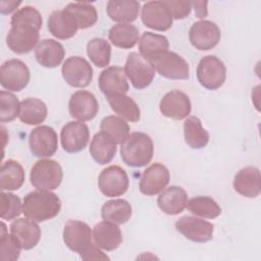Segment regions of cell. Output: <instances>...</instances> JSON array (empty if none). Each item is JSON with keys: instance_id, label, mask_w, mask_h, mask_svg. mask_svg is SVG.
<instances>
[{"instance_id": "obj_1", "label": "cell", "mask_w": 261, "mask_h": 261, "mask_svg": "<svg viewBox=\"0 0 261 261\" xmlns=\"http://www.w3.org/2000/svg\"><path fill=\"white\" fill-rule=\"evenodd\" d=\"M63 242L69 250L79 253L83 260H109V257L93 242V231L90 226L81 220H67L63 227Z\"/></svg>"}, {"instance_id": "obj_2", "label": "cell", "mask_w": 261, "mask_h": 261, "mask_svg": "<svg viewBox=\"0 0 261 261\" xmlns=\"http://www.w3.org/2000/svg\"><path fill=\"white\" fill-rule=\"evenodd\" d=\"M61 209L59 197L51 191L37 190L27 194L22 201V213L37 222L54 218Z\"/></svg>"}, {"instance_id": "obj_3", "label": "cell", "mask_w": 261, "mask_h": 261, "mask_svg": "<svg viewBox=\"0 0 261 261\" xmlns=\"http://www.w3.org/2000/svg\"><path fill=\"white\" fill-rule=\"evenodd\" d=\"M153 154V141L145 133H133L120 144L121 159L130 167H143L147 165L152 160Z\"/></svg>"}, {"instance_id": "obj_4", "label": "cell", "mask_w": 261, "mask_h": 261, "mask_svg": "<svg viewBox=\"0 0 261 261\" xmlns=\"http://www.w3.org/2000/svg\"><path fill=\"white\" fill-rule=\"evenodd\" d=\"M63 178L60 164L53 159H40L31 169L30 180L37 190L52 191L57 189Z\"/></svg>"}, {"instance_id": "obj_5", "label": "cell", "mask_w": 261, "mask_h": 261, "mask_svg": "<svg viewBox=\"0 0 261 261\" xmlns=\"http://www.w3.org/2000/svg\"><path fill=\"white\" fill-rule=\"evenodd\" d=\"M149 61L155 71L169 80H188L190 76L189 63L177 53L165 50L152 56Z\"/></svg>"}, {"instance_id": "obj_6", "label": "cell", "mask_w": 261, "mask_h": 261, "mask_svg": "<svg viewBox=\"0 0 261 261\" xmlns=\"http://www.w3.org/2000/svg\"><path fill=\"white\" fill-rule=\"evenodd\" d=\"M197 79L205 89L217 90L225 82L226 67L218 57L214 55L204 56L197 66Z\"/></svg>"}, {"instance_id": "obj_7", "label": "cell", "mask_w": 261, "mask_h": 261, "mask_svg": "<svg viewBox=\"0 0 261 261\" xmlns=\"http://www.w3.org/2000/svg\"><path fill=\"white\" fill-rule=\"evenodd\" d=\"M123 69L133 87L138 90L150 86L155 76V69L152 63L137 52H132L127 55Z\"/></svg>"}, {"instance_id": "obj_8", "label": "cell", "mask_w": 261, "mask_h": 261, "mask_svg": "<svg viewBox=\"0 0 261 261\" xmlns=\"http://www.w3.org/2000/svg\"><path fill=\"white\" fill-rule=\"evenodd\" d=\"M30 69L19 59H9L2 63L0 68L1 86L12 92L23 90L30 82Z\"/></svg>"}, {"instance_id": "obj_9", "label": "cell", "mask_w": 261, "mask_h": 261, "mask_svg": "<svg viewBox=\"0 0 261 261\" xmlns=\"http://www.w3.org/2000/svg\"><path fill=\"white\" fill-rule=\"evenodd\" d=\"M29 146L34 156L39 158L51 157L58 148L57 134L51 126H37L30 133Z\"/></svg>"}, {"instance_id": "obj_10", "label": "cell", "mask_w": 261, "mask_h": 261, "mask_svg": "<svg viewBox=\"0 0 261 261\" xmlns=\"http://www.w3.org/2000/svg\"><path fill=\"white\" fill-rule=\"evenodd\" d=\"M61 73L63 80L71 87L85 88L93 79V68L90 63L81 56H70L62 64Z\"/></svg>"}, {"instance_id": "obj_11", "label": "cell", "mask_w": 261, "mask_h": 261, "mask_svg": "<svg viewBox=\"0 0 261 261\" xmlns=\"http://www.w3.org/2000/svg\"><path fill=\"white\" fill-rule=\"evenodd\" d=\"M129 180L124 169L117 165L104 168L98 177V187L106 197H118L128 189Z\"/></svg>"}, {"instance_id": "obj_12", "label": "cell", "mask_w": 261, "mask_h": 261, "mask_svg": "<svg viewBox=\"0 0 261 261\" xmlns=\"http://www.w3.org/2000/svg\"><path fill=\"white\" fill-rule=\"evenodd\" d=\"M221 32L217 24L211 20H199L192 24L189 31L191 44L200 51L214 48L220 41Z\"/></svg>"}, {"instance_id": "obj_13", "label": "cell", "mask_w": 261, "mask_h": 261, "mask_svg": "<svg viewBox=\"0 0 261 261\" xmlns=\"http://www.w3.org/2000/svg\"><path fill=\"white\" fill-rule=\"evenodd\" d=\"M174 225L186 239L195 243H206L213 238L214 225L199 217L182 216Z\"/></svg>"}, {"instance_id": "obj_14", "label": "cell", "mask_w": 261, "mask_h": 261, "mask_svg": "<svg viewBox=\"0 0 261 261\" xmlns=\"http://www.w3.org/2000/svg\"><path fill=\"white\" fill-rule=\"evenodd\" d=\"M143 23L155 31L164 32L172 27L173 18L163 1H149L142 7Z\"/></svg>"}, {"instance_id": "obj_15", "label": "cell", "mask_w": 261, "mask_h": 261, "mask_svg": "<svg viewBox=\"0 0 261 261\" xmlns=\"http://www.w3.org/2000/svg\"><path fill=\"white\" fill-rule=\"evenodd\" d=\"M90 140V130L83 121H69L61 129L60 141L64 151L77 153L84 150Z\"/></svg>"}, {"instance_id": "obj_16", "label": "cell", "mask_w": 261, "mask_h": 261, "mask_svg": "<svg viewBox=\"0 0 261 261\" xmlns=\"http://www.w3.org/2000/svg\"><path fill=\"white\" fill-rule=\"evenodd\" d=\"M68 111L72 118L79 121H88L98 114L99 103L94 94L89 91L80 90L70 96Z\"/></svg>"}, {"instance_id": "obj_17", "label": "cell", "mask_w": 261, "mask_h": 261, "mask_svg": "<svg viewBox=\"0 0 261 261\" xmlns=\"http://www.w3.org/2000/svg\"><path fill=\"white\" fill-rule=\"evenodd\" d=\"M39 30L31 27H11L6 37L8 48L16 54L31 52L39 44Z\"/></svg>"}, {"instance_id": "obj_18", "label": "cell", "mask_w": 261, "mask_h": 261, "mask_svg": "<svg viewBox=\"0 0 261 261\" xmlns=\"http://www.w3.org/2000/svg\"><path fill=\"white\" fill-rule=\"evenodd\" d=\"M159 109L165 117L181 120L190 115L192 104L186 93L178 90H172L163 96L159 104Z\"/></svg>"}, {"instance_id": "obj_19", "label": "cell", "mask_w": 261, "mask_h": 261, "mask_svg": "<svg viewBox=\"0 0 261 261\" xmlns=\"http://www.w3.org/2000/svg\"><path fill=\"white\" fill-rule=\"evenodd\" d=\"M170 179L169 170L161 163H153L147 167L140 179V191L147 196H155L161 193Z\"/></svg>"}, {"instance_id": "obj_20", "label": "cell", "mask_w": 261, "mask_h": 261, "mask_svg": "<svg viewBox=\"0 0 261 261\" xmlns=\"http://www.w3.org/2000/svg\"><path fill=\"white\" fill-rule=\"evenodd\" d=\"M99 89L106 96L114 94H125L129 85L124 69L120 66L106 67L99 75Z\"/></svg>"}, {"instance_id": "obj_21", "label": "cell", "mask_w": 261, "mask_h": 261, "mask_svg": "<svg viewBox=\"0 0 261 261\" xmlns=\"http://www.w3.org/2000/svg\"><path fill=\"white\" fill-rule=\"evenodd\" d=\"M12 233L19 242L22 250H31L35 248L41 239V228L37 221L25 218H17L13 220L9 226Z\"/></svg>"}, {"instance_id": "obj_22", "label": "cell", "mask_w": 261, "mask_h": 261, "mask_svg": "<svg viewBox=\"0 0 261 261\" xmlns=\"http://www.w3.org/2000/svg\"><path fill=\"white\" fill-rule=\"evenodd\" d=\"M234 191L246 198H256L261 192V174L257 167L246 166L234 175Z\"/></svg>"}, {"instance_id": "obj_23", "label": "cell", "mask_w": 261, "mask_h": 261, "mask_svg": "<svg viewBox=\"0 0 261 261\" xmlns=\"http://www.w3.org/2000/svg\"><path fill=\"white\" fill-rule=\"evenodd\" d=\"M79 24L73 15L64 8L62 10L53 11L48 18V30L51 35L60 40L72 38L77 30Z\"/></svg>"}, {"instance_id": "obj_24", "label": "cell", "mask_w": 261, "mask_h": 261, "mask_svg": "<svg viewBox=\"0 0 261 261\" xmlns=\"http://www.w3.org/2000/svg\"><path fill=\"white\" fill-rule=\"evenodd\" d=\"M93 240L100 249L113 251L122 243V234L117 224L103 220L94 226Z\"/></svg>"}, {"instance_id": "obj_25", "label": "cell", "mask_w": 261, "mask_h": 261, "mask_svg": "<svg viewBox=\"0 0 261 261\" xmlns=\"http://www.w3.org/2000/svg\"><path fill=\"white\" fill-rule=\"evenodd\" d=\"M188 203L187 192L177 186L165 188L157 199L158 207L167 215H177L184 211Z\"/></svg>"}, {"instance_id": "obj_26", "label": "cell", "mask_w": 261, "mask_h": 261, "mask_svg": "<svg viewBox=\"0 0 261 261\" xmlns=\"http://www.w3.org/2000/svg\"><path fill=\"white\" fill-rule=\"evenodd\" d=\"M64 55L63 46L53 39L41 41L35 49V57L38 63L47 68H54L60 65Z\"/></svg>"}, {"instance_id": "obj_27", "label": "cell", "mask_w": 261, "mask_h": 261, "mask_svg": "<svg viewBox=\"0 0 261 261\" xmlns=\"http://www.w3.org/2000/svg\"><path fill=\"white\" fill-rule=\"evenodd\" d=\"M117 143L106 133H97L91 141L89 152L92 158L99 164L109 163L115 156Z\"/></svg>"}, {"instance_id": "obj_28", "label": "cell", "mask_w": 261, "mask_h": 261, "mask_svg": "<svg viewBox=\"0 0 261 261\" xmlns=\"http://www.w3.org/2000/svg\"><path fill=\"white\" fill-rule=\"evenodd\" d=\"M108 16L119 23H130L139 16L140 3L136 0H110L107 3Z\"/></svg>"}, {"instance_id": "obj_29", "label": "cell", "mask_w": 261, "mask_h": 261, "mask_svg": "<svg viewBox=\"0 0 261 261\" xmlns=\"http://www.w3.org/2000/svg\"><path fill=\"white\" fill-rule=\"evenodd\" d=\"M24 170L19 162L7 160L0 169V188L2 191H16L24 182Z\"/></svg>"}, {"instance_id": "obj_30", "label": "cell", "mask_w": 261, "mask_h": 261, "mask_svg": "<svg viewBox=\"0 0 261 261\" xmlns=\"http://www.w3.org/2000/svg\"><path fill=\"white\" fill-rule=\"evenodd\" d=\"M111 109L119 115V117L137 122L141 118V110L136 101L125 94H114L107 97Z\"/></svg>"}, {"instance_id": "obj_31", "label": "cell", "mask_w": 261, "mask_h": 261, "mask_svg": "<svg viewBox=\"0 0 261 261\" xmlns=\"http://www.w3.org/2000/svg\"><path fill=\"white\" fill-rule=\"evenodd\" d=\"M185 141L192 149H202L209 142V133L202 126L197 116H188L184 122Z\"/></svg>"}, {"instance_id": "obj_32", "label": "cell", "mask_w": 261, "mask_h": 261, "mask_svg": "<svg viewBox=\"0 0 261 261\" xmlns=\"http://www.w3.org/2000/svg\"><path fill=\"white\" fill-rule=\"evenodd\" d=\"M133 214L130 204L123 199H114L107 201L101 208V217L103 220L123 224L127 222Z\"/></svg>"}, {"instance_id": "obj_33", "label": "cell", "mask_w": 261, "mask_h": 261, "mask_svg": "<svg viewBox=\"0 0 261 261\" xmlns=\"http://www.w3.org/2000/svg\"><path fill=\"white\" fill-rule=\"evenodd\" d=\"M47 113L48 109L43 101L37 98H27L20 102L18 117L25 124L37 125L46 119Z\"/></svg>"}, {"instance_id": "obj_34", "label": "cell", "mask_w": 261, "mask_h": 261, "mask_svg": "<svg viewBox=\"0 0 261 261\" xmlns=\"http://www.w3.org/2000/svg\"><path fill=\"white\" fill-rule=\"evenodd\" d=\"M108 38L115 47L130 49L139 41V30L130 23H117L110 28Z\"/></svg>"}, {"instance_id": "obj_35", "label": "cell", "mask_w": 261, "mask_h": 261, "mask_svg": "<svg viewBox=\"0 0 261 261\" xmlns=\"http://www.w3.org/2000/svg\"><path fill=\"white\" fill-rule=\"evenodd\" d=\"M64 9L68 11L77 21L82 30L93 27L98 20V13L95 6L89 2H71Z\"/></svg>"}, {"instance_id": "obj_36", "label": "cell", "mask_w": 261, "mask_h": 261, "mask_svg": "<svg viewBox=\"0 0 261 261\" xmlns=\"http://www.w3.org/2000/svg\"><path fill=\"white\" fill-rule=\"evenodd\" d=\"M169 42L166 37L152 32H145L139 39L140 54L146 59H150L155 54L168 50Z\"/></svg>"}, {"instance_id": "obj_37", "label": "cell", "mask_w": 261, "mask_h": 261, "mask_svg": "<svg viewBox=\"0 0 261 261\" xmlns=\"http://www.w3.org/2000/svg\"><path fill=\"white\" fill-rule=\"evenodd\" d=\"M189 211L196 216L213 219L221 214V208L217 202L211 197L198 196L188 201L187 207Z\"/></svg>"}, {"instance_id": "obj_38", "label": "cell", "mask_w": 261, "mask_h": 261, "mask_svg": "<svg viewBox=\"0 0 261 261\" xmlns=\"http://www.w3.org/2000/svg\"><path fill=\"white\" fill-rule=\"evenodd\" d=\"M87 54L97 67H106L111 58V46L103 38H94L87 44Z\"/></svg>"}, {"instance_id": "obj_39", "label": "cell", "mask_w": 261, "mask_h": 261, "mask_svg": "<svg viewBox=\"0 0 261 261\" xmlns=\"http://www.w3.org/2000/svg\"><path fill=\"white\" fill-rule=\"evenodd\" d=\"M101 132L109 135L117 144H122L129 135V126L121 117L109 115L104 117L100 123Z\"/></svg>"}, {"instance_id": "obj_40", "label": "cell", "mask_w": 261, "mask_h": 261, "mask_svg": "<svg viewBox=\"0 0 261 261\" xmlns=\"http://www.w3.org/2000/svg\"><path fill=\"white\" fill-rule=\"evenodd\" d=\"M0 258L3 261H15L19 258L20 250L22 249L19 242L12 233H8L6 225L1 222L0 234Z\"/></svg>"}, {"instance_id": "obj_41", "label": "cell", "mask_w": 261, "mask_h": 261, "mask_svg": "<svg viewBox=\"0 0 261 261\" xmlns=\"http://www.w3.org/2000/svg\"><path fill=\"white\" fill-rule=\"evenodd\" d=\"M43 18L39 10H37L33 6H24L16 10L11 16L10 24L11 27L24 25L35 28L40 31L42 28Z\"/></svg>"}, {"instance_id": "obj_42", "label": "cell", "mask_w": 261, "mask_h": 261, "mask_svg": "<svg viewBox=\"0 0 261 261\" xmlns=\"http://www.w3.org/2000/svg\"><path fill=\"white\" fill-rule=\"evenodd\" d=\"M20 110V102L17 97L7 91L0 92V121L10 122L15 119Z\"/></svg>"}, {"instance_id": "obj_43", "label": "cell", "mask_w": 261, "mask_h": 261, "mask_svg": "<svg viewBox=\"0 0 261 261\" xmlns=\"http://www.w3.org/2000/svg\"><path fill=\"white\" fill-rule=\"evenodd\" d=\"M22 213V203L19 197L2 191L0 197V216L4 220H12Z\"/></svg>"}, {"instance_id": "obj_44", "label": "cell", "mask_w": 261, "mask_h": 261, "mask_svg": "<svg viewBox=\"0 0 261 261\" xmlns=\"http://www.w3.org/2000/svg\"><path fill=\"white\" fill-rule=\"evenodd\" d=\"M171 12L173 19L186 18L192 9V2L180 0H165L163 1Z\"/></svg>"}, {"instance_id": "obj_45", "label": "cell", "mask_w": 261, "mask_h": 261, "mask_svg": "<svg viewBox=\"0 0 261 261\" xmlns=\"http://www.w3.org/2000/svg\"><path fill=\"white\" fill-rule=\"evenodd\" d=\"M207 2L204 1H196V2H192V6H194L195 8V13L199 18H204L205 16H207L208 11H207Z\"/></svg>"}, {"instance_id": "obj_46", "label": "cell", "mask_w": 261, "mask_h": 261, "mask_svg": "<svg viewBox=\"0 0 261 261\" xmlns=\"http://www.w3.org/2000/svg\"><path fill=\"white\" fill-rule=\"evenodd\" d=\"M20 1H1V13L2 14H9L12 11H14L19 5Z\"/></svg>"}]
</instances>
